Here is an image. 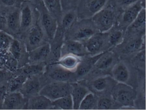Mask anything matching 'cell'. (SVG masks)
Segmentation results:
<instances>
[{
    "label": "cell",
    "instance_id": "1",
    "mask_svg": "<svg viewBox=\"0 0 146 110\" xmlns=\"http://www.w3.org/2000/svg\"><path fill=\"white\" fill-rule=\"evenodd\" d=\"M121 11L118 10L109 0L106 6L92 18L98 32H109L115 25Z\"/></svg>",
    "mask_w": 146,
    "mask_h": 110
},
{
    "label": "cell",
    "instance_id": "2",
    "mask_svg": "<svg viewBox=\"0 0 146 110\" xmlns=\"http://www.w3.org/2000/svg\"><path fill=\"white\" fill-rule=\"evenodd\" d=\"M98 32L91 19H77L70 28L65 34L68 40L80 42L84 44Z\"/></svg>",
    "mask_w": 146,
    "mask_h": 110
},
{
    "label": "cell",
    "instance_id": "3",
    "mask_svg": "<svg viewBox=\"0 0 146 110\" xmlns=\"http://www.w3.org/2000/svg\"><path fill=\"white\" fill-rule=\"evenodd\" d=\"M43 76L47 83L52 82L73 83L77 81L74 72L64 69L56 63L47 64Z\"/></svg>",
    "mask_w": 146,
    "mask_h": 110
},
{
    "label": "cell",
    "instance_id": "4",
    "mask_svg": "<svg viewBox=\"0 0 146 110\" xmlns=\"http://www.w3.org/2000/svg\"><path fill=\"white\" fill-rule=\"evenodd\" d=\"M20 39L23 40L28 52L48 42L40 24L39 17L34 25Z\"/></svg>",
    "mask_w": 146,
    "mask_h": 110
},
{
    "label": "cell",
    "instance_id": "5",
    "mask_svg": "<svg viewBox=\"0 0 146 110\" xmlns=\"http://www.w3.org/2000/svg\"><path fill=\"white\" fill-rule=\"evenodd\" d=\"M136 95L135 89L129 84L118 83L112 89L113 99L122 106L133 107Z\"/></svg>",
    "mask_w": 146,
    "mask_h": 110
},
{
    "label": "cell",
    "instance_id": "6",
    "mask_svg": "<svg viewBox=\"0 0 146 110\" xmlns=\"http://www.w3.org/2000/svg\"><path fill=\"white\" fill-rule=\"evenodd\" d=\"M39 12V21L48 41L54 38L58 26V20L47 10L43 2L36 7Z\"/></svg>",
    "mask_w": 146,
    "mask_h": 110
},
{
    "label": "cell",
    "instance_id": "7",
    "mask_svg": "<svg viewBox=\"0 0 146 110\" xmlns=\"http://www.w3.org/2000/svg\"><path fill=\"white\" fill-rule=\"evenodd\" d=\"M39 18V12L36 7L31 3L25 1L20 7L21 25L18 37H22L34 25Z\"/></svg>",
    "mask_w": 146,
    "mask_h": 110
},
{
    "label": "cell",
    "instance_id": "8",
    "mask_svg": "<svg viewBox=\"0 0 146 110\" xmlns=\"http://www.w3.org/2000/svg\"><path fill=\"white\" fill-rule=\"evenodd\" d=\"M72 86L70 83L52 82L43 86L40 94L51 100L52 101L71 94Z\"/></svg>",
    "mask_w": 146,
    "mask_h": 110
},
{
    "label": "cell",
    "instance_id": "9",
    "mask_svg": "<svg viewBox=\"0 0 146 110\" xmlns=\"http://www.w3.org/2000/svg\"><path fill=\"white\" fill-rule=\"evenodd\" d=\"M109 0H80L76 8L78 19H89L103 9Z\"/></svg>",
    "mask_w": 146,
    "mask_h": 110
},
{
    "label": "cell",
    "instance_id": "10",
    "mask_svg": "<svg viewBox=\"0 0 146 110\" xmlns=\"http://www.w3.org/2000/svg\"><path fill=\"white\" fill-rule=\"evenodd\" d=\"M88 54L91 56L97 55L106 52L109 47L108 32H97L84 43Z\"/></svg>",
    "mask_w": 146,
    "mask_h": 110
},
{
    "label": "cell",
    "instance_id": "11",
    "mask_svg": "<svg viewBox=\"0 0 146 110\" xmlns=\"http://www.w3.org/2000/svg\"><path fill=\"white\" fill-rule=\"evenodd\" d=\"M143 9L146 8L143 7L141 0L126 7L121 12L115 25L119 28L125 31L127 28L135 20Z\"/></svg>",
    "mask_w": 146,
    "mask_h": 110
},
{
    "label": "cell",
    "instance_id": "12",
    "mask_svg": "<svg viewBox=\"0 0 146 110\" xmlns=\"http://www.w3.org/2000/svg\"><path fill=\"white\" fill-rule=\"evenodd\" d=\"M5 7L6 29L5 31L13 36L18 37L20 32V7Z\"/></svg>",
    "mask_w": 146,
    "mask_h": 110
},
{
    "label": "cell",
    "instance_id": "13",
    "mask_svg": "<svg viewBox=\"0 0 146 110\" xmlns=\"http://www.w3.org/2000/svg\"><path fill=\"white\" fill-rule=\"evenodd\" d=\"M28 99L20 91L8 92L3 100L2 110H27Z\"/></svg>",
    "mask_w": 146,
    "mask_h": 110
},
{
    "label": "cell",
    "instance_id": "14",
    "mask_svg": "<svg viewBox=\"0 0 146 110\" xmlns=\"http://www.w3.org/2000/svg\"><path fill=\"white\" fill-rule=\"evenodd\" d=\"M42 75L29 77L26 79L19 91L25 98L28 99L40 94L45 85Z\"/></svg>",
    "mask_w": 146,
    "mask_h": 110
},
{
    "label": "cell",
    "instance_id": "15",
    "mask_svg": "<svg viewBox=\"0 0 146 110\" xmlns=\"http://www.w3.org/2000/svg\"><path fill=\"white\" fill-rule=\"evenodd\" d=\"M9 52L17 61L19 68L28 64L29 52L22 39L14 37L9 48Z\"/></svg>",
    "mask_w": 146,
    "mask_h": 110
},
{
    "label": "cell",
    "instance_id": "16",
    "mask_svg": "<svg viewBox=\"0 0 146 110\" xmlns=\"http://www.w3.org/2000/svg\"><path fill=\"white\" fill-rule=\"evenodd\" d=\"M51 47L49 42L46 43L29 52L28 64H47L50 57Z\"/></svg>",
    "mask_w": 146,
    "mask_h": 110
},
{
    "label": "cell",
    "instance_id": "17",
    "mask_svg": "<svg viewBox=\"0 0 146 110\" xmlns=\"http://www.w3.org/2000/svg\"><path fill=\"white\" fill-rule=\"evenodd\" d=\"M64 32L58 25L54 38L49 42L51 52L47 64L57 63L61 57V48L64 41Z\"/></svg>",
    "mask_w": 146,
    "mask_h": 110
},
{
    "label": "cell",
    "instance_id": "18",
    "mask_svg": "<svg viewBox=\"0 0 146 110\" xmlns=\"http://www.w3.org/2000/svg\"><path fill=\"white\" fill-rule=\"evenodd\" d=\"M73 54L82 57L88 54L84 43L77 41L67 40L64 41L61 48V57Z\"/></svg>",
    "mask_w": 146,
    "mask_h": 110
},
{
    "label": "cell",
    "instance_id": "19",
    "mask_svg": "<svg viewBox=\"0 0 146 110\" xmlns=\"http://www.w3.org/2000/svg\"><path fill=\"white\" fill-rule=\"evenodd\" d=\"M117 62L116 55L113 53L106 51L97 60L93 69L99 72H111Z\"/></svg>",
    "mask_w": 146,
    "mask_h": 110
},
{
    "label": "cell",
    "instance_id": "20",
    "mask_svg": "<svg viewBox=\"0 0 146 110\" xmlns=\"http://www.w3.org/2000/svg\"><path fill=\"white\" fill-rule=\"evenodd\" d=\"M110 73V76L117 82L128 84L131 72L128 65L125 62H117L112 68Z\"/></svg>",
    "mask_w": 146,
    "mask_h": 110
},
{
    "label": "cell",
    "instance_id": "21",
    "mask_svg": "<svg viewBox=\"0 0 146 110\" xmlns=\"http://www.w3.org/2000/svg\"><path fill=\"white\" fill-rule=\"evenodd\" d=\"M53 108L52 101L42 95L39 94L28 99L27 110H51Z\"/></svg>",
    "mask_w": 146,
    "mask_h": 110
},
{
    "label": "cell",
    "instance_id": "22",
    "mask_svg": "<svg viewBox=\"0 0 146 110\" xmlns=\"http://www.w3.org/2000/svg\"><path fill=\"white\" fill-rule=\"evenodd\" d=\"M104 52L84 59H82L81 62L74 72L77 79L82 78L88 75L92 70L97 60Z\"/></svg>",
    "mask_w": 146,
    "mask_h": 110
},
{
    "label": "cell",
    "instance_id": "23",
    "mask_svg": "<svg viewBox=\"0 0 146 110\" xmlns=\"http://www.w3.org/2000/svg\"><path fill=\"white\" fill-rule=\"evenodd\" d=\"M117 82L111 76H102L95 78L90 83V87L96 92L102 93L112 88Z\"/></svg>",
    "mask_w": 146,
    "mask_h": 110
},
{
    "label": "cell",
    "instance_id": "24",
    "mask_svg": "<svg viewBox=\"0 0 146 110\" xmlns=\"http://www.w3.org/2000/svg\"><path fill=\"white\" fill-rule=\"evenodd\" d=\"M72 86L71 95L73 104V110H79V106L86 95L90 91L88 89L75 82L70 83Z\"/></svg>",
    "mask_w": 146,
    "mask_h": 110
},
{
    "label": "cell",
    "instance_id": "25",
    "mask_svg": "<svg viewBox=\"0 0 146 110\" xmlns=\"http://www.w3.org/2000/svg\"><path fill=\"white\" fill-rule=\"evenodd\" d=\"M145 25L146 9H143L135 20L126 29L125 34H143L145 31Z\"/></svg>",
    "mask_w": 146,
    "mask_h": 110
},
{
    "label": "cell",
    "instance_id": "26",
    "mask_svg": "<svg viewBox=\"0 0 146 110\" xmlns=\"http://www.w3.org/2000/svg\"><path fill=\"white\" fill-rule=\"evenodd\" d=\"M82 60V57L67 54L60 57L57 64L70 71L74 72Z\"/></svg>",
    "mask_w": 146,
    "mask_h": 110
},
{
    "label": "cell",
    "instance_id": "27",
    "mask_svg": "<svg viewBox=\"0 0 146 110\" xmlns=\"http://www.w3.org/2000/svg\"><path fill=\"white\" fill-rule=\"evenodd\" d=\"M77 19L76 10H70L63 13L58 25L65 34Z\"/></svg>",
    "mask_w": 146,
    "mask_h": 110
},
{
    "label": "cell",
    "instance_id": "28",
    "mask_svg": "<svg viewBox=\"0 0 146 110\" xmlns=\"http://www.w3.org/2000/svg\"><path fill=\"white\" fill-rule=\"evenodd\" d=\"M28 77L20 71L19 69L13 73L8 82V92L19 91Z\"/></svg>",
    "mask_w": 146,
    "mask_h": 110
},
{
    "label": "cell",
    "instance_id": "29",
    "mask_svg": "<svg viewBox=\"0 0 146 110\" xmlns=\"http://www.w3.org/2000/svg\"><path fill=\"white\" fill-rule=\"evenodd\" d=\"M47 10L59 23L63 15L60 0H42Z\"/></svg>",
    "mask_w": 146,
    "mask_h": 110
},
{
    "label": "cell",
    "instance_id": "30",
    "mask_svg": "<svg viewBox=\"0 0 146 110\" xmlns=\"http://www.w3.org/2000/svg\"><path fill=\"white\" fill-rule=\"evenodd\" d=\"M46 65V64H28L19 68V70L29 78L33 76L42 75L45 71Z\"/></svg>",
    "mask_w": 146,
    "mask_h": 110
},
{
    "label": "cell",
    "instance_id": "31",
    "mask_svg": "<svg viewBox=\"0 0 146 110\" xmlns=\"http://www.w3.org/2000/svg\"><path fill=\"white\" fill-rule=\"evenodd\" d=\"M143 35L137 36L131 38L128 41L123 48V52L125 54L132 53L139 51L143 45Z\"/></svg>",
    "mask_w": 146,
    "mask_h": 110
},
{
    "label": "cell",
    "instance_id": "32",
    "mask_svg": "<svg viewBox=\"0 0 146 110\" xmlns=\"http://www.w3.org/2000/svg\"><path fill=\"white\" fill-rule=\"evenodd\" d=\"M125 31L117 27L110 33L108 32V43L110 47L117 46L122 43Z\"/></svg>",
    "mask_w": 146,
    "mask_h": 110
},
{
    "label": "cell",
    "instance_id": "33",
    "mask_svg": "<svg viewBox=\"0 0 146 110\" xmlns=\"http://www.w3.org/2000/svg\"><path fill=\"white\" fill-rule=\"evenodd\" d=\"M53 109L73 110V101L71 94L52 101Z\"/></svg>",
    "mask_w": 146,
    "mask_h": 110
},
{
    "label": "cell",
    "instance_id": "34",
    "mask_svg": "<svg viewBox=\"0 0 146 110\" xmlns=\"http://www.w3.org/2000/svg\"><path fill=\"white\" fill-rule=\"evenodd\" d=\"M14 37L3 30H0V54L9 52Z\"/></svg>",
    "mask_w": 146,
    "mask_h": 110
},
{
    "label": "cell",
    "instance_id": "35",
    "mask_svg": "<svg viewBox=\"0 0 146 110\" xmlns=\"http://www.w3.org/2000/svg\"><path fill=\"white\" fill-rule=\"evenodd\" d=\"M97 104L96 97L93 93L90 92L82 100L79 110H91L94 108Z\"/></svg>",
    "mask_w": 146,
    "mask_h": 110
},
{
    "label": "cell",
    "instance_id": "36",
    "mask_svg": "<svg viewBox=\"0 0 146 110\" xmlns=\"http://www.w3.org/2000/svg\"><path fill=\"white\" fill-rule=\"evenodd\" d=\"M140 0H111L114 6L120 11Z\"/></svg>",
    "mask_w": 146,
    "mask_h": 110
},
{
    "label": "cell",
    "instance_id": "37",
    "mask_svg": "<svg viewBox=\"0 0 146 110\" xmlns=\"http://www.w3.org/2000/svg\"><path fill=\"white\" fill-rule=\"evenodd\" d=\"M80 0H60L63 13L72 10H76Z\"/></svg>",
    "mask_w": 146,
    "mask_h": 110
},
{
    "label": "cell",
    "instance_id": "38",
    "mask_svg": "<svg viewBox=\"0 0 146 110\" xmlns=\"http://www.w3.org/2000/svg\"><path fill=\"white\" fill-rule=\"evenodd\" d=\"M113 101L108 97H103L97 102V109L99 110H110L113 105Z\"/></svg>",
    "mask_w": 146,
    "mask_h": 110
},
{
    "label": "cell",
    "instance_id": "39",
    "mask_svg": "<svg viewBox=\"0 0 146 110\" xmlns=\"http://www.w3.org/2000/svg\"><path fill=\"white\" fill-rule=\"evenodd\" d=\"M25 0H0V5L6 7H21Z\"/></svg>",
    "mask_w": 146,
    "mask_h": 110
},
{
    "label": "cell",
    "instance_id": "40",
    "mask_svg": "<svg viewBox=\"0 0 146 110\" xmlns=\"http://www.w3.org/2000/svg\"><path fill=\"white\" fill-rule=\"evenodd\" d=\"M13 73L5 68L0 69V84L8 82Z\"/></svg>",
    "mask_w": 146,
    "mask_h": 110
},
{
    "label": "cell",
    "instance_id": "41",
    "mask_svg": "<svg viewBox=\"0 0 146 110\" xmlns=\"http://www.w3.org/2000/svg\"><path fill=\"white\" fill-rule=\"evenodd\" d=\"M8 92V82L0 84V109L2 110L3 100Z\"/></svg>",
    "mask_w": 146,
    "mask_h": 110
},
{
    "label": "cell",
    "instance_id": "42",
    "mask_svg": "<svg viewBox=\"0 0 146 110\" xmlns=\"http://www.w3.org/2000/svg\"><path fill=\"white\" fill-rule=\"evenodd\" d=\"M6 29V8L0 5V30Z\"/></svg>",
    "mask_w": 146,
    "mask_h": 110
},
{
    "label": "cell",
    "instance_id": "43",
    "mask_svg": "<svg viewBox=\"0 0 146 110\" xmlns=\"http://www.w3.org/2000/svg\"><path fill=\"white\" fill-rule=\"evenodd\" d=\"M135 62L138 64H143L145 63V50H142L140 51L134 58Z\"/></svg>",
    "mask_w": 146,
    "mask_h": 110
},
{
    "label": "cell",
    "instance_id": "44",
    "mask_svg": "<svg viewBox=\"0 0 146 110\" xmlns=\"http://www.w3.org/2000/svg\"><path fill=\"white\" fill-rule=\"evenodd\" d=\"M26 1L31 3L36 7L40 5L42 2V0H27Z\"/></svg>",
    "mask_w": 146,
    "mask_h": 110
},
{
    "label": "cell",
    "instance_id": "45",
    "mask_svg": "<svg viewBox=\"0 0 146 110\" xmlns=\"http://www.w3.org/2000/svg\"><path fill=\"white\" fill-rule=\"evenodd\" d=\"M1 68H2V66H1V64H0V69H1Z\"/></svg>",
    "mask_w": 146,
    "mask_h": 110
}]
</instances>
